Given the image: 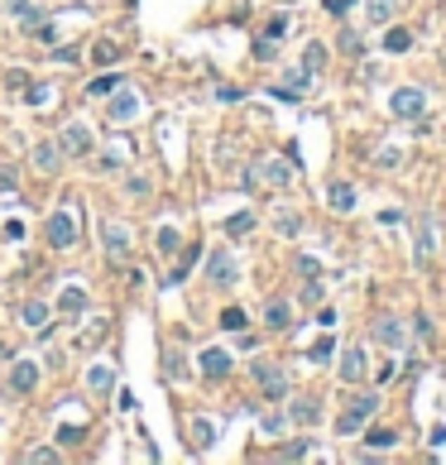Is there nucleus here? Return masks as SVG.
I'll return each instance as SVG.
<instances>
[{
  "label": "nucleus",
  "instance_id": "10",
  "mask_svg": "<svg viewBox=\"0 0 446 465\" xmlns=\"http://www.w3.org/2000/svg\"><path fill=\"white\" fill-rule=\"evenodd\" d=\"M326 202H331L336 211H350V207H355V188H350V183H331V188H326Z\"/></svg>",
  "mask_w": 446,
  "mask_h": 465
},
{
  "label": "nucleus",
  "instance_id": "24",
  "mask_svg": "<svg viewBox=\"0 0 446 465\" xmlns=\"http://www.w3.org/2000/svg\"><path fill=\"white\" fill-rule=\"evenodd\" d=\"M110 115H115V120H130V115H134V101H130V96H120V101L110 106Z\"/></svg>",
  "mask_w": 446,
  "mask_h": 465
},
{
  "label": "nucleus",
  "instance_id": "12",
  "mask_svg": "<svg viewBox=\"0 0 446 465\" xmlns=\"http://www.w3.org/2000/svg\"><path fill=\"white\" fill-rule=\"evenodd\" d=\"M63 149H68V154H87V149H91V135H87L82 125H72V130H63Z\"/></svg>",
  "mask_w": 446,
  "mask_h": 465
},
{
  "label": "nucleus",
  "instance_id": "32",
  "mask_svg": "<svg viewBox=\"0 0 446 465\" xmlns=\"http://www.w3.org/2000/svg\"><path fill=\"white\" fill-rule=\"evenodd\" d=\"M168 374H173V379H183V374H187V365H183V355H168Z\"/></svg>",
  "mask_w": 446,
  "mask_h": 465
},
{
  "label": "nucleus",
  "instance_id": "35",
  "mask_svg": "<svg viewBox=\"0 0 446 465\" xmlns=\"http://www.w3.org/2000/svg\"><path fill=\"white\" fill-rule=\"evenodd\" d=\"M10 10H15V15H34V10H29V0H10Z\"/></svg>",
  "mask_w": 446,
  "mask_h": 465
},
{
  "label": "nucleus",
  "instance_id": "28",
  "mask_svg": "<svg viewBox=\"0 0 446 465\" xmlns=\"http://www.w3.org/2000/svg\"><path fill=\"white\" fill-rule=\"evenodd\" d=\"M29 101H34V106H49L53 91H49V86H29Z\"/></svg>",
  "mask_w": 446,
  "mask_h": 465
},
{
  "label": "nucleus",
  "instance_id": "17",
  "mask_svg": "<svg viewBox=\"0 0 446 465\" xmlns=\"http://www.w3.org/2000/svg\"><path fill=\"white\" fill-rule=\"evenodd\" d=\"M264 322L269 327H288V302H269L264 307Z\"/></svg>",
  "mask_w": 446,
  "mask_h": 465
},
{
  "label": "nucleus",
  "instance_id": "8",
  "mask_svg": "<svg viewBox=\"0 0 446 465\" xmlns=\"http://www.w3.org/2000/svg\"><path fill=\"white\" fill-rule=\"evenodd\" d=\"M10 384H15L20 393H25V388H34V384H39V365H34V360H20V365L10 369Z\"/></svg>",
  "mask_w": 446,
  "mask_h": 465
},
{
  "label": "nucleus",
  "instance_id": "15",
  "mask_svg": "<svg viewBox=\"0 0 446 465\" xmlns=\"http://www.w3.org/2000/svg\"><path fill=\"white\" fill-rule=\"evenodd\" d=\"M25 322L34 331H49V327H44V322H49V307H44V302H25Z\"/></svg>",
  "mask_w": 446,
  "mask_h": 465
},
{
  "label": "nucleus",
  "instance_id": "4",
  "mask_svg": "<svg viewBox=\"0 0 446 465\" xmlns=\"http://www.w3.org/2000/svg\"><path fill=\"white\" fill-rule=\"evenodd\" d=\"M255 374H260V384H264V393H269V398H283V393H288L283 369H274V365H255Z\"/></svg>",
  "mask_w": 446,
  "mask_h": 465
},
{
  "label": "nucleus",
  "instance_id": "34",
  "mask_svg": "<svg viewBox=\"0 0 446 465\" xmlns=\"http://www.w3.org/2000/svg\"><path fill=\"white\" fill-rule=\"evenodd\" d=\"M350 10V0H326V15H345Z\"/></svg>",
  "mask_w": 446,
  "mask_h": 465
},
{
  "label": "nucleus",
  "instance_id": "2",
  "mask_svg": "<svg viewBox=\"0 0 446 465\" xmlns=\"http://www.w3.org/2000/svg\"><path fill=\"white\" fill-rule=\"evenodd\" d=\"M422 106H427V96H422L418 86H398V91H394V101H389V110H394V115H403V120L422 115Z\"/></svg>",
  "mask_w": 446,
  "mask_h": 465
},
{
  "label": "nucleus",
  "instance_id": "16",
  "mask_svg": "<svg viewBox=\"0 0 446 465\" xmlns=\"http://www.w3.org/2000/svg\"><path fill=\"white\" fill-rule=\"evenodd\" d=\"M408 44H413V34H408V29H389V34H384V48H389V53H403Z\"/></svg>",
  "mask_w": 446,
  "mask_h": 465
},
{
  "label": "nucleus",
  "instance_id": "23",
  "mask_svg": "<svg viewBox=\"0 0 446 465\" xmlns=\"http://www.w3.org/2000/svg\"><path fill=\"white\" fill-rule=\"evenodd\" d=\"M293 417H298V422H317V417H321V408H317V403H298V408H293Z\"/></svg>",
  "mask_w": 446,
  "mask_h": 465
},
{
  "label": "nucleus",
  "instance_id": "11",
  "mask_svg": "<svg viewBox=\"0 0 446 465\" xmlns=\"http://www.w3.org/2000/svg\"><path fill=\"white\" fill-rule=\"evenodd\" d=\"M226 369H231V355H226V351H207V355H202V374H207V379H221Z\"/></svg>",
  "mask_w": 446,
  "mask_h": 465
},
{
  "label": "nucleus",
  "instance_id": "7",
  "mask_svg": "<svg viewBox=\"0 0 446 465\" xmlns=\"http://www.w3.org/2000/svg\"><path fill=\"white\" fill-rule=\"evenodd\" d=\"M374 341H379V346H394V351H398V346H403V341H408V331L398 327L394 317H384V322H379V327H374Z\"/></svg>",
  "mask_w": 446,
  "mask_h": 465
},
{
  "label": "nucleus",
  "instance_id": "27",
  "mask_svg": "<svg viewBox=\"0 0 446 465\" xmlns=\"http://www.w3.org/2000/svg\"><path fill=\"white\" fill-rule=\"evenodd\" d=\"M192 441H197V446H211V422H197V427H192Z\"/></svg>",
  "mask_w": 446,
  "mask_h": 465
},
{
  "label": "nucleus",
  "instance_id": "22",
  "mask_svg": "<svg viewBox=\"0 0 446 465\" xmlns=\"http://www.w3.org/2000/svg\"><path fill=\"white\" fill-rule=\"evenodd\" d=\"M360 48H365V44H360V34H355V29H345V34H341V53H350V58H355Z\"/></svg>",
  "mask_w": 446,
  "mask_h": 465
},
{
  "label": "nucleus",
  "instance_id": "9",
  "mask_svg": "<svg viewBox=\"0 0 446 465\" xmlns=\"http://www.w3.org/2000/svg\"><path fill=\"white\" fill-rule=\"evenodd\" d=\"M432 249H437V240H432V216H418V264L432 259Z\"/></svg>",
  "mask_w": 446,
  "mask_h": 465
},
{
  "label": "nucleus",
  "instance_id": "20",
  "mask_svg": "<svg viewBox=\"0 0 446 465\" xmlns=\"http://www.w3.org/2000/svg\"><path fill=\"white\" fill-rule=\"evenodd\" d=\"M369 446H374V451H389V446H394V441H398V432H389V427H379V432H369Z\"/></svg>",
  "mask_w": 446,
  "mask_h": 465
},
{
  "label": "nucleus",
  "instance_id": "1",
  "mask_svg": "<svg viewBox=\"0 0 446 465\" xmlns=\"http://www.w3.org/2000/svg\"><path fill=\"white\" fill-rule=\"evenodd\" d=\"M374 408H379V393H360V398H350V408L341 412L336 432H345V437H350V432H360V427H365V417H369Z\"/></svg>",
  "mask_w": 446,
  "mask_h": 465
},
{
  "label": "nucleus",
  "instance_id": "21",
  "mask_svg": "<svg viewBox=\"0 0 446 465\" xmlns=\"http://www.w3.org/2000/svg\"><path fill=\"white\" fill-rule=\"evenodd\" d=\"M250 225H255V216H250V211H240V216H231V221H226V235H245Z\"/></svg>",
  "mask_w": 446,
  "mask_h": 465
},
{
  "label": "nucleus",
  "instance_id": "14",
  "mask_svg": "<svg viewBox=\"0 0 446 465\" xmlns=\"http://www.w3.org/2000/svg\"><path fill=\"white\" fill-rule=\"evenodd\" d=\"M264 178H269L274 188H288V183H293V168H288V164H279V159H274V164H264Z\"/></svg>",
  "mask_w": 446,
  "mask_h": 465
},
{
  "label": "nucleus",
  "instance_id": "3",
  "mask_svg": "<svg viewBox=\"0 0 446 465\" xmlns=\"http://www.w3.org/2000/svg\"><path fill=\"white\" fill-rule=\"evenodd\" d=\"M49 240H53V249H68L72 240H77V225H72L68 211H58V216L49 221Z\"/></svg>",
  "mask_w": 446,
  "mask_h": 465
},
{
  "label": "nucleus",
  "instance_id": "31",
  "mask_svg": "<svg viewBox=\"0 0 446 465\" xmlns=\"http://www.w3.org/2000/svg\"><path fill=\"white\" fill-rule=\"evenodd\" d=\"M82 302H87V298H82V293H77V288H68V293H63V307H68V312H77V307H82Z\"/></svg>",
  "mask_w": 446,
  "mask_h": 465
},
{
  "label": "nucleus",
  "instance_id": "33",
  "mask_svg": "<svg viewBox=\"0 0 446 465\" xmlns=\"http://www.w3.org/2000/svg\"><path fill=\"white\" fill-rule=\"evenodd\" d=\"M110 86H115V77H96V82H91V96H101V91H110Z\"/></svg>",
  "mask_w": 446,
  "mask_h": 465
},
{
  "label": "nucleus",
  "instance_id": "29",
  "mask_svg": "<svg viewBox=\"0 0 446 465\" xmlns=\"http://www.w3.org/2000/svg\"><path fill=\"white\" fill-rule=\"evenodd\" d=\"M283 29H288V20H283V15H274V20H269V29H264V39H279Z\"/></svg>",
  "mask_w": 446,
  "mask_h": 465
},
{
  "label": "nucleus",
  "instance_id": "25",
  "mask_svg": "<svg viewBox=\"0 0 446 465\" xmlns=\"http://www.w3.org/2000/svg\"><path fill=\"white\" fill-rule=\"evenodd\" d=\"M221 327H226V331H240V327H245V312H240V307H231V312L221 317Z\"/></svg>",
  "mask_w": 446,
  "mask_h": 465
},
{
  "label": "nucleus",
  "instance_id": "5",
  "mask_svg": "<svg viewBox=\"0 0 446 465\" xmlns=\"http://www.w3.org/2000/svg\"><path fill=\"white\" fill-rule=\"evenodd\" d=\"M341 379L345 384H360V379H365V351H360V346H350V351L341 355Z\"/></svg>",
  "mask_w": 446,
  "mask_h": 465
},
{
  "label": "nucleus",
  "instance_id": "26",
  "mask_svg": "<svg viewBox=\"0 0 446 465\" xmlns=\"http://www.w3.org/2000/svg\"><path fill=\"white\" fill-rule=\"evenodd\" d=\"M106 240H110V249L120 254V249H125V230H120V225H106Z\"/></svg>",
  "mask_w": 446,
  "mask_h": 465
},
{
  "label": "nucleus",
  "instance_id": "18",
  "mask_svg": "<svg viewBox=\"0 0 446 465\" xmlns=\"http://www.w3.org/2000/svg\"><path fill=\"white\" fill-rule=\"evenodd\" d=\"M91 63H96V67H110V63H115V44H110V39H101V44L91 48Z\"/></svg>",
  "mask_w": 446,
  "mask_h": 465
},
{
  "label": "nucleus",
  "instance_id": "6",
  "mask_svg": "<svg viewBox=\"0 0 446 465\" xmlns=\"http://www.w3.org/2000/svg\"><path fill=\"white\" fill-rule=\"evenodd\" d=\"M207 274H211V283H221V288H226V283H236V264H231V254H226V249H216V254H211Z\"/></svg>",
  "mask_w": 446,
  "mask_h": 465
},
{
  "label": "nucleus",
  "instance_id": "13",
  "mask_svg": "<svg viewBox=\"0 0 446 465\" xmlns=\"http://www.w3.org/2000/svg\"><path fill=\"white\" fill-rule=\"evenodd\" d=\"M321 67H326V48H321V44H307V53H302V72L312 77V72H321Z\"/></svg>",
  "mask_w": 446,
  "mask_h": 465
},
{
  "label": "nucleus",
  "instance_id": "19",
  "mask_svg": "<svg viewBox=\"0 0 446 465\" xmlns=\"http://www.w3.org/2000/svg\"><path fill=\"white\" fill-rule=\"evenodd\" d=\"M369 20H374V25L394 20V0H369Z\"/></svg>",
  "mask_w": 446,
  "mask_h": 465
},
{
  "label": "nucleus",
  "instance_id": "30",
  "mask_svg": "<svg viewBox=\"0 0 446 465\" xmlns=\"http://www.w3.org/2000/svg\"><path fill=\"white\" fill-rule=\"evenodd\" d=\"M53 159H58V154H53V149H44V144L34 149V164H39V168H53Z\"/></svg>",
  "mask_w": 446,
  "mask_h": 465
}]
</instances>
